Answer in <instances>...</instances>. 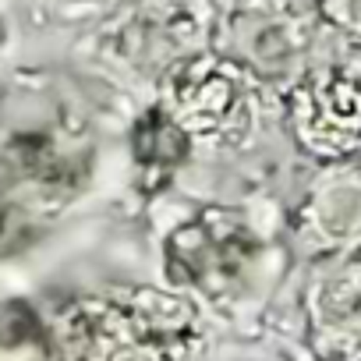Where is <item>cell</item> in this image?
I'll return each mask as SVG.
<instances>
[{"mask_svg":"<svg viewBox=\"0 0 361 361\" xmlns=\"http://www.w3.org/2000/svg\"><path fill=\"white\" fill-rule=\"evenodd\" d=\"M54 361H195L199 312L185 294L110 287L68 298L47 322Z\"/></svg>","mask_w":361,"mask_h":361,"instance_id":"6da1fadb","label":"cell"},{"mask_svg":"<svg viewBox=\"0 0 361 361\" xmlns=\"http://www.w3.org/2000/svg\"><path fill=\"white\" fill-rule=\"evenodd\" d=\"M259 255V234L241 220V213L209 206L170 231L163 245L166 280L177 290L199 294L206 301H224L234 294Z\"/></svg>","mask_w":361,"mask_h":361,"instance_id":"7a4b0ae2","label":"cell"},{"mask_svg":"<svg viewBox=\"0 0 361 361\" xmlns=\"http://www.w3.org/2000/svg\"><path fill=\"white\" fill-rule=\"evenodd\" d=\"M166 110L192 135V142L199 138L231 149L252 135L259 117V92L238 64L220 57H195L173 71Z\"/></svg>","mask_w":361,"mask_h":361,"instance_id":"3957f363","label":"cell"},{"mask_svg":"<svg viewBox=\"0 0 361 361\" xmlns=\"http://www.w3.org/2000/svg\"><path fill=\"white\" fill-rule=\"evenodd\" d=\"M287 124L294 142L326 163L361 149V82L343 71H319L287 96Z\"/></svg>","mask_w":361,"mask_h":361,"instance_id":"277c9868","label":"cell"},{"mask_svg":"<svg viewBox=\"0 0 361 361\" xmlns=\"http://www.w3.org/2000/svg\"><path fill=\"white\" fill-rule=\"evenodd\" d=\"M308 343L322 361H361V259L319 273L305 294Z\"/></svg>","mask_w":361,"mask_h":361,"instance_id":"5b68a950","label":"cell"},{"mask_svg":"<svg viewBox=\"0 0 361 361\" xmlns=\"http://www.w3.org/2000/svg\"><path fill=\"white\" fill-rule=\"evenodd\" d=\"M301 234L312 248H347L361 241V170L326 177L301 209Z\"/></svg>","mask_w":361,"mask_h":361,"instance_id":"8992f818","label":"cell"},{"mask_svg":"<svg viewBox=\"0 0 361 361\" xmlns=\"http://www.w3.org/2000/svg\"><path fill=\"white\" fill-rule=\"evenodd\" d=\"M131 152L135 163L149 173H173L192 152V135L177 124V117L166 106H152L135 121L131 131Z\"/></svg>","mask_w":361,"mask_h":361,"instance_id":"52a82bcc","label":"cell"},{"mask_svg":"<svg viewBox=\"0 0 361 361\" xmlns=\"http://www.w3.org/2000/svg\"><path fill=\"white\" fill-rule=\"evenodd\" d=\"M54 206H57V199H50V195L29 199L15 185H0V252L29 245L43 231Z\"/></svg>","mask_w":361,"mask_h":361,"instance_id":"ba28073f","label":"cell"},{"mask_svg":"<svg viewBox=\"0 0 361 361\" xmlns=\"http://www.w3.org/2000/svg\"><path fill=\"white\" fill-rule=\"evenodd\" d=\"M322 18L350 39H361V0H319Z\"/></svg>","mask_w":361,"mask_h":361,"instance_id":"9c48e42d","label":"cell"}]
</instances>
